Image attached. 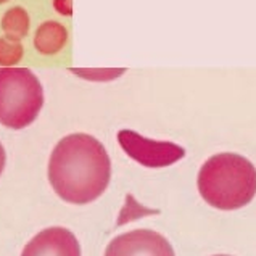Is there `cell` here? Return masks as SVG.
<instances>
[{"mask_svg":"<svg viewBox=\"0 0 256 256\" xmlns=\"http://www.w3.org/2000/svg\"><path fill=\"white\" fill-rule=\"evenodd\" d=\"M68 42V31L58 21H46L34 34V47L40 55H56Z\"/></svg>","mask_w":256,"mask_h":256,"instance_id":"obj_7","label":"cell"},{"mask_svg":"<svg viewBox=\"0 0 256 256\" xmlns=\"http://www.w3.org/2000/svg\"><path fill=\"white\" fill-rule=\"evenodd\" d=\"M118 142L128 155L145 168H164L184 158L186 150L172 142L152 140L136 130L122 129L118 132Z\"/></svg>","mask_w":256,"mask_h":256,"instance_id":"obj_4","label":"cell"},{"mask_svg":"<svg viewBox=\"0 0 256 256\" xmlns=\"http://www.w3.org/2000/svg\"><path fill=\"white\" fill-rule=\"evenodd\" d=\"M21 256H81V245L71 230L54 226L29 240Z\"/></svg>","mask_w":256,"mask_h":256,"instance_id":"obj_6","label":"cell"},{"mask_svg":"<svg viewBox=\"0 0 256 256\" xmlns=\"http://www.w3.org/2000/svg\"><path fill=\"white\" fill-rule=\"evenodd\" d=\"M105 256H176L171 244L152 229H136L114 237Z\"/></svg>","mask_w":256,"mask_h":256,"instance_id":"obj_5","label":"cell"},{"mask_svg":"<svg viewBox=\"0 0 256 256\" xmlns=\"http://www.w3.org/2000/svg\"><path fill=\"white\" fill-rule=\"evenodd\" d=\"M5 2H8V0H0V5H2V4H5Z\"/></svg>","mask_w":256,"mask_h":256,"instance_id":"obj_12","label":"cell"},{"mask_svg":"<svg viewBox=\"0 0 256 256\" xmlns=\"http://www.w3.org/2000/svg\"><path fill=\"white\" fill-rule=\"evenodd\" d=\"M24 55V48L21 46V40L6 38H0V66L10 68L13 64H18Z\"/></svg>","mask_w":256,"mask_h":256,"instance_id":"obj_9","label":"cell"},{"mask_svg":"<svg viewBox=\"0 0 256 256\" xmlns=\"http://www.w3.org/2000/svg\"><path fill=\"white\" fill-rule=\"evenodd\" d=\"M48 180L62 200L86 204L106 190L112 162L94 136L70 134L55 145L48 160Z\"/></svg>","mask_w":256,"mask_h":256,"instance_id":"obj_1","label":"cell"},{"mask_svg":"<svg viewBox=\"0 0 256 256\" xmlns=\"http://www.w3.org/2000/svg\"><path fill=\"white\" fill-rule=\"evenodd\" d=\"M29 24H31V20L23 6H12L10 10L5 12L2 18V31L6 38L16 40L26 38V34L29 32Z\"/></svg>","mask_w":256,"mask_h":256,"instance_id":"obj_8","label":"cell"},{"mask_svg":"<svg viewBox=\"0 0 256 256\" xmlns=\"http://www.w3.org/2000/svg\"><path fill=\"white\" fill-rule=\"evenodd\" d=\"M214 256H229V254H214Z\"/></svg>","mask_w":256,"mask_h":256,"instance_id":"obj_13","label":"cell"},{"mask_svg":"<svg viewBox=\"0 0 256 256\" xmlns=\"http://www.w3.org/2000/svg\"><path fill=\"white\" fill-rule=\"evenodd\" d=\"M5 162H6V155H5V148L4 145L0 144V174H2L4 168H5Z\"/></svg>","mask_w":256,"mask_h":256,"instance_id":"obj_11","label":"cell"},{"mask_svg":"<svg viewBox=\"0 0 256 256\" xmlns=\"http://www.w3.org/2000/svg\"><path fill=\"white\" fill-rule=\"evenodd\" d=\"M198 190L213 208L230 211L246 206L256 194V168L237 153H219L202 166Z\"/></svg>","mask_w":256,"mask_h":256,"instance_id":"obj_2","label":"cell"},{"mask_svg":"<svg viewBox=\"0 0 256 256\" xmlns=\"http://www.w3.org/2000/svg\"><path fill=\"white\" fill-rule=\"evenodd\" d=\"M44 106V89L29 68L0 66V124L24 129L32 124Z\"/></svg>","mask_w":256,"mask_h":256,"instance_id":"obj_3","label":"cell"},{"mask_svg":"<svg viewBox=\"0 0 256 256\" xmlns=\"http://www.w3.org/2000/svg\"><path fill=\"white\" fill-rule=\"evenodd\" d=\"M54 8L60 14H63V16H71L72 0H54Z\"/></svg>","mask_w":256,"mask_h":256,"instance_id":"obj_10","label":"cell"}]
</instances>
